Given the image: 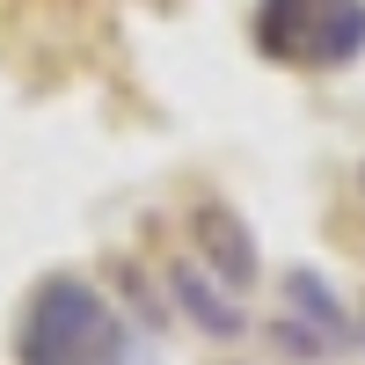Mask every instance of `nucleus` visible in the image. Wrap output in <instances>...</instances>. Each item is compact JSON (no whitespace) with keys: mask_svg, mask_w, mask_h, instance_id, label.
Returning a JSON list of instances; mask_svg holds the SVG:
<instances>
[{"mask_svg":"<svg viewBox=\"0 0 365 365\" xmlns=\"http://www.w3.org/2000/svg\"><path fill=\"white\" fill-rule=\"evenodd\" d=\"M15 365H146V351L103 285L44 270L15 314Z\"/></svg>","mask_w":365,"mask_h":365,"instance_id":"f257e3e1","label":"nucleus"},{"mask_svg":"<svg viewBox=\"0 0 365 365\" xmlns=\"http://www.w3.org/2000/svg\"><path fill=\"white\" fill-rule=\"evenodd\" d=\"M270 351H285V358H299V365H314V358H329L336 344H329V336H322L314 322L285 314V322H270Z\"/></svg>","mask_w":365,"mask_h":365,"instance_id":"0eeeda50","label":"nucleus"},{"mask_svg":"<svg viewBox=\"0 0 365 365\" xmlns=\"http://www.w3.org/2000/svg\"><path fill=\"white\" fill-rule=\"evenodd\" d=\"M103 292H117V307L132 314L139 336H161V329H168V307H175V299H168L154 278H146L132 256H103Z\"/></svg>","mask_w":365,"mask_h":365,"instance_id":"423d86ee","label":"nucleus"},{"mask_svg":"<svg viewBox=\"0 0 365 365\" xmlns=\"http://www.w3.org/2000/svg\"><path fill=\"white\" fill-rule=\"evenodd\" d=\"M278 292H285V307H292L299 322H314V329H322V336L336 344V351H351V344H358V314L336 299V285H329L322 270L285 263V270H278Z\"/></svg>","mask_w":365,"mask_h":365,"instance_id":"39448f33","label":"nucleus"},{"mask_svg":"<svg viewBox=\"0 0 365 365\" xmlns=\"http://www.w3.org/2000/svg\"><path fill=\"white\" fill-rule=\"evenodd\" d=\"M358 351H365V307H358Z\"/></svg>","mask_w":365,"mask_h":365,"instance_id":"6e6552de","label":"nucleus"},{"mask_svg":"<svg viewBox=\"0 0 365 365\" xmlns=\"http://www.w3.org/2000/svg\"><path fill=\"white\" fill-rule=\"evenodd\" d=\"M190 241H197V263L220 270L227 292H249L263 278V249H256V234H249V220L234 205H197L190 212Z\"/></svg>","mask_w":365,"mask_h":365,"instance_id":"7ed1b4c3","label":"nucleus"},{"mask_svg":"<svg viewBox=\"0 0 365 365\" xmlns=\"http://www.w3.org/2000/svg\"><path fill=\"white\" fill-rule=\"evenodd\" d=\"M249 37L270 66L344 73L365 58V0H256Z\"/></svg>","mask_w":365,"mask_h":365,"instance_id":"f03ea898","label":"nucleus"},{"mask_svg":"<svg viewBox=\"0 0 365 365\" xmlns=\"http://www.w3.org/2000/svg\"><path fill=\"white\" fill-rule=\"evenodd\" d=\"M358 190H365V168H358Z\"/></svg>","mask_w":365,"mask_h":365,"instance_id":"1a4fd4ad","label":"nucleus"},{"mask_svg":"<svg viewBox=\"0 0 365 365\" xmlns=\"http://www.w3.org/2000/svg\"><path fill=\"white\" fill-rule=\"evenodd\" d=\"M168 299L182 314H190L212 344H241L249 336V314H241V292L227 285H212V270L205 263H168Z\"/></svg>","mask_w":365,"mask_h":365,"instance_id":"20e7f679","label":"nucleus"}]
</instances>
